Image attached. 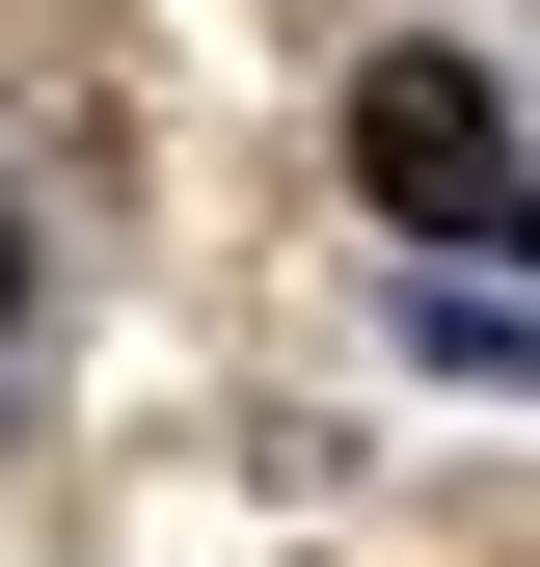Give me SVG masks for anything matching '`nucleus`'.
<instances>
[{
    "label": "nucleus",
    "instance_id": "obj_1",
    "mask_svg": "<svg viewBox=\"0 0 540 567\" xmlns=\"http://www.w3.org/2000/svg\"><path fill=\"white\" fill-rule=\"evenodd\" d=\"M352 189H378L433 270H540V163H513L487 54H378V82H352Z\"/></svg>",
    "mask_w": 540,
    "mask_h": 567
},
{
    "label": "nucleus",
    "instance_id": "obj_2",
    "mask_svg": "<svg viewBox=\"0 0 540 567\" xmlns=\"http://www.w3.org/2000/svg\"><path fill=\"white\" fill-rule=\"evenodd\" d=\"M405 324H433L459 379H540V298H487V270H433V298H405Z\"/></svg>",
    "mask_w": 540,
    "mask_h": 567
},
{
    "label": "nucleus",
    "instance_id": "obj_3",
    "mask_svg": "<svg viewBox=\"0 0 540 567\" xmlns=\"http://www.w3.org/2000/svg\"><path fill=\"white\" fill-rule=\"evenodd\" d=\"M0 351H28V217H0Z\"/></svg>",
    "mask_w": 540,
    "mask_h": 567
}]
</instances>
